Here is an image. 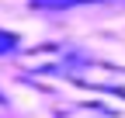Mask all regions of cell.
Returning a JSON list of instances; mask_svg holds the SVG:
<instances>
[{
	"label": "cell",
	"mask_w": 125,
	"mask_h": 118,
	"mask_svg": "<svg viewBox=\"0 0 125 118\" xmlns=\"http://www.w3.org/2000/svg\"><path fill=\"white\" fill-rule=\"evenodd\" d=\"M66 80H73L76 87H87V90H101V94H115L125 101V69L115 66V63H101V59H80Z\"/></svg>",
	"instance_id": "cell-1"
},
{
	"label": "cell",
	"mask_w": 125,
	"mask_h": 118,
	"mask_svg": "<svg viewBox=\"0 0 125 118\" xmlns=\"http://www.w3.org/2000/svg\"><path fill=\"white\" fill-rule=\"evenodd\" d=\"M80 4H122V0H31V7H38V10H66V7H80Z\"/></svg>",
	"instance_id": "cell-2"
},
{
	"label": "cell",
	"mask_w": 125,
	"mask_h": 118,
	"mask_svg": "<svg viewBox=\"0 0 125 118\" xmlns=\"http://www.w3.org/2000/svg\"><path fill=\"white\" fill-rule=\"evenodd\" d=\"M18 49V35H7V31H0V56H7Z\"/></svg>",
	"instance_id": "cell-3"
}]
</instances>
